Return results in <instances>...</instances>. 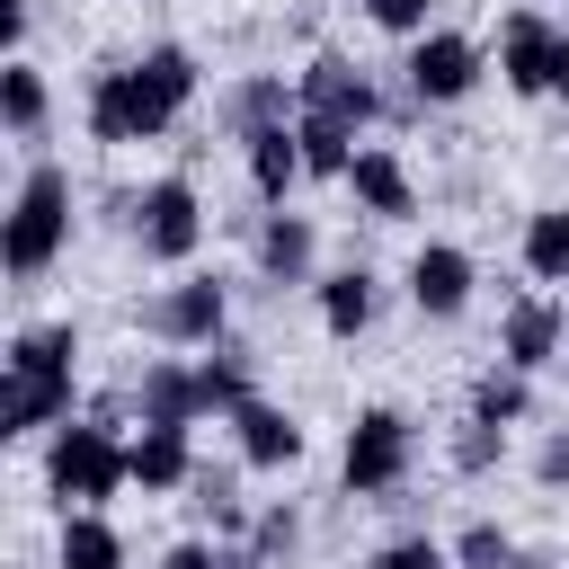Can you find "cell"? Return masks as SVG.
Here are the masks:
<instances>
[{
	"label": "cell",
	"instance_id": "29",
	"mask_svg": "<svg viewBox=\"0 0 569 569\" xmlns=\"http://www.w3.org/2000/svg\"><path fill=\"white\" fill-rule=\"evenodd\" d=\"M507 453V427H489V418H462V436H453V471H489Z\"/></svg>",
	"mask_w": 569,
	"mask_h": 569
},
{
	"label": "cell",
	"instance_id": "12",
	"mask_svg": "<svg viewBox=\"0 0 569 569\" xmlns=\"http://www.w3.org/2000/svg\"><path fill=\"white\" fill-rule=\"evenodd\" d=\"M347 187H356V204H365L373 222H409V213H418V187H409V169H400L382 142H365V151H356Z\"/></svg>",
	"mask_w": 569,
	"mask_h": 569
},
{
	"label": "cell",
	"instance_id": "33",
	"mask_svg": "<svg viewBox=\"0 0 569 569\" xmlns=\"http://www.w3.org/2000/svg\"><path fill=\"white\" fill-rule=\"evenodd\" d=\"M284 542H293V507H267V516H258V533H249V560H276Z\"/></svg>",
	"mask_w": 569,
	"mask_h": 569
},
{
	"label": "cell",
	"instance_id": "31",
	"mask_svg": "<svg viewBox=\"0 0 569 569\" xmlns=\"http://www.w3.org/2000/svg\"><path fill=\"white\" fill-rule=\"evenodd\" d=\"M365 18H373V27H391V36H427L436 0H365Z\"/></svg>",
	"mask_w": 569,
	"mask_h": 569
},
{
	"label": "cell",
	"instance_id": "20",
	"mask_svg": "<svg viewBox=\"0 0 569 569\" xmlns=\"http://www.w3.org/2000/svg\"><path fill=\"white\" fill-rule=\"evenodd\" d=\"M53 569H124V533H116V525H107L98 507H80V516H62Z\"/></svg>",
	"mask_w": 569,
	"mask_h": 569
},
{
	"label": "cell",
	"instance_id": "16",
	"mask_svg": "<svg viewBox=\"0 0 569 569\" xmlns=\"http://www.w3.org/2000/svg\"><path fill=\"white\" fill-rule=\"evenodd\" d=\"M249 142V187L267 196V204H284V187L302 178V133L293 124H258V133H240Z\"/></svg>",
	"mask_w": 569,
	"mask_h": 569
},
{
	"label": "cell",
	"instance_id": "14",
	"mask_svg": "<svg viewBox=\"0 0 569 569\" xmlns=\"http://www.w3.org/2000/svg\"><path fill=\"white\" fill-rule=\"evenodd\" d=\"M231 427H240V453H249L258 471H293V462H302V418H293V409L249 400V409H231Z\"/></svg>",
	"mask_w": 569,
	"mask_h": 569
},
{
	"label": "cell",
	"instance_id": "1",
	"mask_svg": "<svg viewBox=\"0 0 569 569\" xmlns=\"http://www.w3.org/2000/svg\"><path fill=\"white\" fill-rule=\"evenodd\" d=\"M62 240H71V169L36 160V169L18 178V196H9V222H0V258H9V276L27 284V276H44V267L62 258Z\"/></svg>",
	"mask_w": 569,
	"mask_h": 569
},
{
	"label": "cell",
	"instance_id": "11",
	"mask_svg": "<svg viewBox=\"0 0 569 569\" xmlns=\"http://www.w3.org/2000/svg\"><path fill=\"white\" fill-rule=\"evenodd\" d=\"M124 471H133V489H142V498L187 489V480H196V445H187V427H142V436L124 445Z\"/></svg>",
	"mask_w": 569,
	"mask_h": 569
},
{
	"label": "cell",
	"instance_id": "22",
	"mask_svg": "<svg viewBox=\"0 0 569 569\" xmlns=\"http://www.w3.org/2000/svg\"><path fill=\"white\" fill-rule=\"evenodd\" d=\"M0 124H9V133H36V124H44V71H36L27 53L0 62Z\"/></svg>",
	"mask_w": 569,
	"mask_h": 569
},
{
	"label": "cell",
	"instance_id": "35",
	"mask_svg": "<svg viewBox=\"0 0 569 569\" xmlns=\"http://www.w3.org/2000/svg\"><path fill=\"white\" fill-rule=\"evenodd\" d=\"M533 471H542V480H551V489H560V480H569V427H560V436H542V453H533Z\"/></svg>",
	"mask_w": 569,
	"mask_h": 569
},
{
	"label": "cell",
	"instance_id": "2",
	"mask_svg": "<svg viewBox=\"0 0 569 569\" xmlns=\"http://www.w3.org/2000/svg\"><path fill=\"white\" fill-rule=\"evenodd\" d=\"M124 480H133V471H124V445H116V427H98V418H71V427H53V445H44V489H53L62 507H107Z\"/></svg>",
	"mask_w": 569,
	"mask_h": 569
},
{
	"label": "cell",
	"instance_id": "6",
	"mask_svg": "<svg viewBox=\"0 0 569 569\" xmlns=\"http://www.w3.org/2000/svg\"><path fill=\"white\" fill-rule=\"evenodd\" d=\"M89 133L98 142H151V133H169V107L142 89V71L124 62V71H98L89 80Z\"/></svg>",
	"mask_w": 569,
	"mask_h": 569
},
{
	"label": "cell",
	"instance_id": "4",
	"mask_svg": "<svg viewBox=\"0 0 569 569\" xmlns=\"http://www.w3.org/2000/svg\"><path fill=\"white\" fill-rule=\"evenodd\" d=\"M133 240H142V258H160V267L196 258V240H204V204H196V187H187V178H151L142 204H133Z\"/></svg>",
	"mask_w": 569,
	"mask_h": 569
},
{
	"label": "cell",
	"instance_id": "15",
	"mask_svg": "<svg viewBox=\"0 0 569 569\" xmlns=\"http://www.w3.org/2000/svg\"><path fill=\"white\" fill-rule=\"evenodd\" d=\"M373 311H382V284H373L365 267L320 276V329H329V338H365V329H373Z\"/></svg>",
	"mask_w": 569,
	"mask_h": 569
},
{
	"label": "cell",
	"instance_id": "8",
	"mask_svg": "<svg viewBox=\"0 0 569 569\" xmlns=\"http://www.w3.org/2000/svg\"><path fill=\"white\" fill-rule=\"evenodd\" d=\"M400 71H409V98H418V107H445V98H462V89L480 80V44H471V36H453V27H436V36H418V44H409V62H400Z\"/></svg>",
	"mask_w": 569,
	"mask_h": 569
},
{
	"label": "cell",
	"instance_id": "28",
	"mask_svg": "<svg viewBox=\"0 0 569 569\" xmlns=\"http://www.w3.org/2000/svg\"><path fill=\"white\" fill-rule=\"evenodd\" d=\"M533 409V391H525V373H489L480 391H471V418H489V427H516Z\"/></svg>",
	"mask_w": 569,
	"mask_h": 569
},
{
	"label": "cell",
	"instance_id": "7",
	"mask_svg": "<svg viewBox=\"0 0 569 569\" xmlns=\"http://www.w3.org/2000/svg\"><path fill=\"white\" fill-rule=\"evenodd\" d=\"M293 89H302V116H329V124H347V133H365V124L382 116L373 80H365L347 53H311V71H302Z\"/></svg>",
	"mask_w": 569,
	"mask_h": 569
},
{
	"label": "cell",
	"instance_id": "25",
	"mask_svg": "<svg viewBox=\"0 0 569 569\" xmlns=\"http://www.w3.org/2000/svg\"><path fill=\"white\" fill-rule=\"evenodd\" d=\"M133 71H142V89H151V98H160L169 116H178V107L196 98V53H187V44H151V53L133 62Z\"/></svg>",
	"mask_w": 569,
	"mask_h": 569
},
{
	"label": "cell",
	"instance_id": "9",
	"mask_svg": "<svg viewBox=\"0 0 569 569\" xmlns=\"http://www.w3.org/2000/svg\"><path fill=\"white\" fill-rule=\"evenodd\" d=\"M551 53H560V27H542L533 9H516V18L498 27V71H507L516 98H542V89H551Z\"/></svg>",
	"mask_w": 569,
	"mask_h": 569
},
{
	"label": "cell",
	"instance_id": "21",
	"mask_svg": "<svg viewBox=\"0 0 569 569\" xmlns=\"http://www.w3.org/2000/svg\"><path fill=\"white\" fill-rule=\"evenodd\" d=\"M53 418H71V382H0V436H36Z\"/></svg>",
	"mask_w": 569,
	"mask_h": 569
},
{
	"label": "cell",
	"instance_id": "26",
	"mask_svg": "<svg viewBox=\"0 0 569 569\" xmlns=\"http://www.w3.org/2000/svg\"><path fill=\"white\" fill-rule=\"evenodd\" d=\"M293 98H302V89H284L276 71H258V80H240L231 116H240V133H258V124H302V116H293Z\"/></svg>",
	"mask_w": 569,
	"mask_h": 569
},
{
	"label": "cell",
	"instance_id": "32",
	"mask_svg": "<svg viewBox=\"0 0 569 569\" xmlns=\"http://www.w3.org/2000/svg\"><path fill=\"white\" fill-rule=\"evenodd\" d=\"M365 569H445V551H436L427 533H409V542H391V551H373Z\"/></svg>",
	"mask_w": 569,
	"mask_h": 569
},
{
	"label": "cell",
	"instance_id": "37",
	"mask_svg": "<svg viewBox=\"0 0 569 569\" xmlns=\"http://www.w3.org/2000/svg\"><path fill=\"white\" fill-rule=\"evenodd\" d=\"M551 89L569 98V27H560V53H551Z\"/></svg>",
	"mask_w": 569,
	"mask_h": 569
},
{
	"label": "cell",
	"instance_id": "13",
	"mask_svg": "<svg viewBox=\"0 0 569 569\" xmlns=\"http://www.w3.org/2000/svg\"><path fill=\"white\" fill-rule=\"evenodd\" d=\"M133 400H142V427H196L204 418V373L196 365H142Z\"/></svg>",
	"mask_w": 569,
	"mask_h": 569
},
{
	"label": "cell",
	"instance_id": "10",
	"mask_svg": "<svg viewBox=\"0 0 569 569\" xmlns=\"http://www.w3.org/2000/svg\"><path fill=\"white\" fill-rule=\"evenodd\" d=\"M409 302H418L427 320H453V311L471 302V258H462L453 240H427V249L409 258Z\"/></svg>",
	"mask_w": 569,
	"mask_h": 569
},
{
	"label": "cell",
	"instance_id": "18",
	"mask_svg": "<svg viewBox=\"0 0 569 569\" xmlns=\"http://www.w3.org/2000/svg\"><path fill=\"white\" fill-rule=\"evenodd\" d=\"M498 356H507V373H542V365L560 356V311H551V302H516Z\"/></svg>",
	"mask_w": 569,
	"mask_h": 569
},
{
	"label": "cell",
	"instance_id": "3",
	"mask_svg": "<svg viewBox=\"0 0 569 569\" xmlns=\"http://www.w3.org/2000/svg\"><path fill=\"white\" fill-rule=\"evenodd\" d=\"M338 480H347V498H391L409 480V418L400 409H356L347 453H338Z\"/></svg>",
	"mask_w": 569,
	"mask_h": 569
},
{
	"label": "cell",
	"instance_id": "19",
	"mask_svg": "<svg viewBox=\"0 0 569 569\" xmlns=\"http://www.w3.org/2000/svg\"><path fill=\"white\" fill-rule=\"evenodd\" d=\"M71 356H80L71 320H53V329H18V338H9V373H18V382H71Z\"/></svg>",
	"mask_w": 569,
	"mask_h": 569
},
{
	"label": "cell",
	"instance_id": "36",
	"mask_svg": "<svg viewBox=\"0 0 569 569\" xmlns=\"http://www.w3.org/2000/svg\"><path fill=\"white\" fill-rule=\"evenodd\" d=\"M0 44H9V53L27 44V0H0Z\"/></svg>",
	"mask_w": 569,
	"mask_h": 569
},
{
	"label": "cell",
	"instance_id": "17",
	"mask_svg": "<svg viewBox=\"0 0 569 569\" xmlns=\"http://www.w3.org/2000/svg\"><path fill=\"white\" fill-rule=\"evenodd\" d=\"M311 249H320V231H311L302 213H267V231H258L267 284H311Z\"/></svg>",
	"mask_w": 569,
	"mask_h": 569
},
{
	"label": "cell",
	"instance_id": "24",
	"mask_svg": "<svg viewBox=\"0 0 569 569\" xmlns=\"http://www.w3.org/2000/svg\"><path fill=\"white\" fill-rule=\"evenodd\" d=\"M525 267H533L542 284H569V204H542V213L525 222Z\"/></svg>",
	"mask_w": 569,
	"mask_h": 569
},
{
	"label": "cell",
	"instance_id": "5",
	"mask_svg": "<svg viewBox=\"0 0 569 569\" xmlns=\"http://www.w3.org/2000/svg\"><path fill=\"white\" fill-rule=\"evenodd\" d=\"M222 320H231L222 276H187V284H169V293L142 302V329L169 338V347H222Z\"/></svg>",
	"mask_w": 569,
	"mask_h": 569
},
{
	"label": "cell",
	"instance_id": "27",
	"mask_svg": "<svg viewBox=\"0 0 569 569\" xmlns=\"http://www.w3.org/2000/svg\"><path fill=\"white\" fill-rule=\"evenodd\" d=\"M293 133H302V169H311V178H347V169H356V133H347V124L302 116Z\"/></svg>",
	"mask_w": 569,
	"mask_h": 569
},
{
	"label": "cell",
	"instance_id": "34",
	"mask_svg": "<svg viewBox=\"0 0 569 569\" xmlns=\"http://www.w3.org/2000/svg\"><path fill=\"white\" fill-rule=\"evenodd\" d=\"M160 569H249V551H213V542H178Z\"/></svg>",
	"mask_w": 569,
	"mask_h": 569
},
{
	"label": "cell",
	"instance_id": "30",
	"mask_svg": "<svg viewBox=\"0 0 569 569\" xmlns=\"http://www.w3.org/2000/svg\"><path fill=\"white\" fill-rule=\"evenodd\" d=\"M453 560H462V569H516V542H507L498 525H471V533L453 542Z\"/></svg>",
	"mask_w": 569,
	"mask_h": 569
},
{
	"label": "cell",
	"instance_id": "23",
	"mask_svg": "<svg viewBox=\"0 0 569 569\" xmlns=\"http://www.w3.org/2000/svg\"><path fill=\"white\" fill-rule=\"evenodd\" d=\"M196 373H204V409H249V400H258V391H249V382H258V356H249V347H213Z\"/></svg>",
	"mask_w": 569,
	"mask_h": 569
}]
</instances>
